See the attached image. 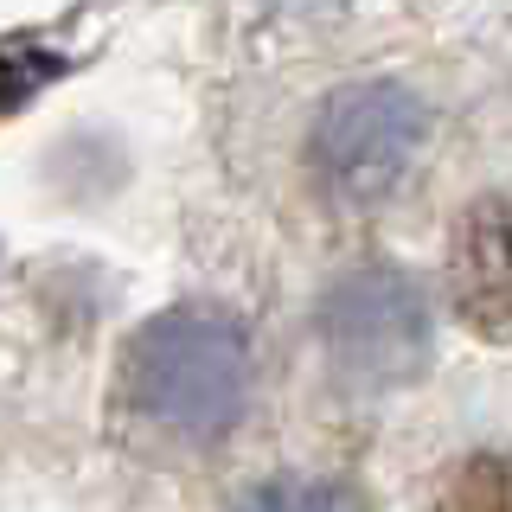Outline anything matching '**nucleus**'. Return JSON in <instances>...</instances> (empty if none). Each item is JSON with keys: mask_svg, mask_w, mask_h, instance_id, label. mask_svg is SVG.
Masks as SVG:
<instances>
[{"mask_svg": "<svg viewBox=\"0 0 512 512\" xmlns=\"http://www.w3.org/2000/svg\"><path fill=\"white\" fill-rule=\"evenodd\" d=\"M250 333L218 308H167L128 340L122 391L160 436L224 442L250 404Z\"/></svg>", "mask_w": 512, "mask_h": 512, "instance_id": "f257e3e1", "label": "nucleus"}, {"mask_svg": "<svg viewBox=\"0 0 512 512\" xmlns=\"http://www.w3.org/2000/svg\"><path fill=\"white\" fill-rule=\"evenodd\" d=\"M429 141V109L423 96L391 84V77H365L320 103L308 128V167L314 186L333 205H378L384 192L404 186Z\"/></svg>", "mask_w": 512, "mask_h": 512, "instance_id": "f03ea898", "label": "nucleus"}, {"mask_svg": "<svg viewBox=\"0 0 512 512\" xmlns=\"http://www.w3.org/2000/svg\"><path fill=\"white\" fill-rule=\"evenodd\" d=\"M320 346H327L333 378L352 384V391L410 384L429 365V346H436L423 282L397 263H365L340 276L320 301Z\"/></svg>", "mask_w": 512, "mask_h": 512, "instance_id": "7ed1b4c3", "label": "nucleus"}, {"mask_svg": "<svg viewBox=\"0 0 512 512\" xmlns=\"http://www.w3.org/2000/svg\"><path fill=\"white\" fill-rule=\"evenodd\" d=\"M448 308L474 340H512V192H487L448 237Z\"/></svg>", "mask_w": 512, "mask_h": 512, "instance_id": "20e7f679", "label": "nucleus"}, {"mask_svg": "<svg viewBox=\"0 0 512 512\" xmlns=\"http://www.w3.org/2000/svg\"><path fill=\"white\" fill-rule=\"evenodd\" d=\"M429 512H512V461L506 455H468L442 474Z\"/></svg>", "mask_w": 512, "mask_h": 512, "instance_id": "39448f33", "label": "nucleus"}, {"mask_svg": "<svg viewBox=\"0 0 512 512\" xmlns=\"http://www.w3.org/2000/svg\"><path fill=\"white\" fill-rule=\"evenodd\" d=\"M231 512H365V506H359V493H352V487H340V480L276 474V480H256Z\"/></svg>", "mask_w": 512, "mask_h": 512, "instance_id": "423d86ee", "label": "nucleus"}]
</instances>
